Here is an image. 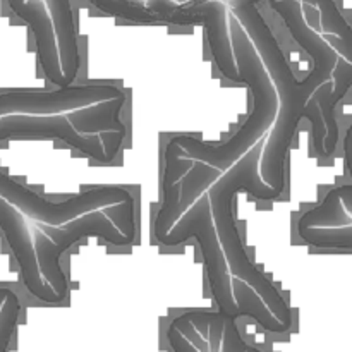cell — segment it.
<instances>
[{"instance_id": "obj_1", "label": "cell", "mask_w": 352, "mask_h": 352, "mask_svg": "<svg viewBox=\"0 0 352 352\" xmlns=\"http://www.w3.org/2000/svg\"><path fill=\"white\" fill-rule=\"evenodd\" d=\"M267 0H229L227 9L237 19L256 50L278 100V110L270 136L265 141L260 160V177L272 188H285V158L294 141L302 117L311 120L313 144L325 158V124L322 110L315 100H309L299 88L292 67L289 65L280 43L260 12V3ZM272 2V0H268Z\"/></svg>"}, {"instance_id": "obj_2", "label": "cell", "mask_w": 352, "mask_h": 352, "mask_svg": "<svg viewBox=\"0 0 352 352\" xmlns=\"http://www.w3.org/2000/svg\"><path fill=\"white\" fill-rule=\"evenodd\" d=\"M265 141H267V136L261 138L256 146L251 148L229 170L220 174L219 179L210 186L206 195L210 199L217 239L226 256L230 277L239 278L248 287L253 289L272 313V316L289 330L292 327V309L289 308L287 301L278 292V289L272 284L270 278L265 277L258 270L256 265L251 261L246 248L243 246V239L239 236L236 217H234V199L241 191L250 192L251 196L261 201H274L280 198L284 191V189L265 184L260 177V160Z\"/></svg>"}, {"instance_id": "obj_3", "label": "cell", "mask_w": 352, "mask_h": 352, "mask_svg": "<svg viewBox=\"0 0 352 352\" xmlns=\"http://www.w3.org/2000/svg\"><path fill=\"white\" fill-rule=\"evenodd\" d=\"M229 24L230 43H232L241 82H246L254 96L253 112L250 113L246 122L237 129V133L219 146H213L192 136L170 138L164 151L165 167H170L182 158H189L192 162H201L210 168H215L220 174H223L239 158H243L261 138H265V133L274 126L278 110V100L274 85L256 50L251 45L250 38L230 12Z\"/></svg>"}, {"instance_id": "obj_4", "label": "cell", "mask_w": 352, "mask_h": 352, "mask_svg": "<svg viewBox=\"0 0 352 352\" xmlns=\"http://www.w3.org/2000/svg\"><path fill=\"white\" fill-rule=\"evenodd\" d=\"M107 210V208H105ZM86 213L62 227H40L34 230V253L41 277L60 301L69 294V282L60 267V256L86 237H100L112 246H129L134 243V203L110 206L109 212Z\"/></svg>"}, {"instance_id": "obj_5", "label": "cell", "mask_w": 352, "mask_h": 352, "mask_svg": "<svg viewBox=\"0 0 352 352\" xmlns=\"http://www.w3.org/2000/svg\"><path fill=\"white\" fill-rule=\"evenodd\" d=\"M157 241L164 246H179L188 239L195 237L201 248L203 261H205L206 278H208L210 291L215 298L220 316L223 323H237L241 313L237 309L230 284V274L227 268L226 256L222 253L219 239H217L215 226H213L212 210H210L208 195H201L195 199L192 206L186 210L177 222L167 232L157 234Z\"/></svg>"}, {"instance_id": "obj_6", "label": "cell", "mask_w": 352, "mask_h": 352, "mask_svg": "<svg viewBox=\"0 0 352 352\" xmlns=\"http://www.w3.org/2000/svg\"><path fill=\"white\" fill-rule=\"evenodd\" d=\"M0 198L12 205L17 212L36 223L48 227H62L86 213L98 212L110 206L134 203L133 192L124 188H96L78 196L54 203L45 199L38 192L31 191L21 182L0 170Z\"/></svg>"}, {"instance_id": "obj_7", "label": "cell", "mask_w": 352, "mask_h": 352, "mask_svg": "<svg viewBox=\"0 0 352 352\" xmlns=\"http://www.w3.org/2000/svg\"><path fill=\"white\" fill-rule=\"evenodd\" d=\"M146 7L155 14L158 23L174 26H203L212 57L219 71L229 81H239L232 43H230L227 3L222 0L174 3L170 0H146Z\"/></svg>"}, {"instance_id": "obj_8", "label": "cell", "mask_w": 352, "mask_h": 352, "mask_svg": "<svg viewBox=\"0 0 352 352\" xmlns=\"http://www.w3.org/2000/svg\"><path fill=\"white\" fill-rule=\"evenodd\" d=\"M0 230L6 236L7 244H9L17 265H19L21 277H23V282L30 294L40 301L50 302V305L62 302L52 291L50 285L45 282V278L41 277L36 253H34L33 236H31L30 227L24 220V215L2 198H0Z\"/></svg>"}, {"instance_id": "obj_9", "label": "cell", "mask_w": 352, "mask_h": 352, "mask_svg": "<svg viewBox=\"0 0 352 352\" xmlns=\"http://www.w3.org/2000/svg\"><path fill=\"white\" fill-rule=\"evenodd\" d=\"M10 10L19 19H23L33 31L34 40H36V52L38 58H40V65L48 81L57 85L58 88H64V78H62L60 60H58L55 31L54 26H52L50 14H48L43 0H24L23 3L12 7Z\"/></svg>"}, {"instance_id": "obj_10", "label": "cell", "mask_w": 352, "mask_h": 352, "mask_svg": "<svg viewBox=\"0 0 352 352\" xmlns=\"http://www.w3.org/2000/svg\"><path fill=\"white\" fill-rule=\"evenodd\" d=\"M50 14L52 26L55 31L57 40L58 60H60L62 78H64V88L74 85L78 79L79 64V43L78 31H76L74 14H72L71 0H43Z\"/></svg>"}, {"instance_id": "obj_11", "label": "cell", "mask_w": 352, "mask_h": 352, "mask_svg": "<svg viewBox=\"0 0 352 352\" xmlns=\"http://www.w3.org/2000/svg\"><path fill=\"white\" fill-rule=\"evenodd\" d=\"M352 227V186L330 189L323 201L308 210L298 220V232L302 230H333Z\"/></svg>"}, {"instance_id": "obj_12", "label": "cell", "mask_w": 352, "mask_h": 352, "mask_svg": "<svg viewBox=\"0 0 352 352\" xmlns=\"http://www.w3.org/2000/svg\"><path fill=\"white\" fill-rule=\"evenodd\" d=\"M332 76L336 78V81L332 82V89H330L329 96H327V98L320 96L318 100L320 110H322L323 124H325V129H327L325 158H329L330 155L336 151L337 143H339V126H337V120H336V107L352 86V62L339 55Z\"/></svg>"}, {"instance_id": "obj_13", "label": "cell", "mask_w": 352, "mask_h": 352, "mask_svg": "<svg viewBox=\"0 0 352 352\" xmlns=\"http://www.w3.org/2000/svg\"><path fill=\"white\" fill-rule=\"evenodd\" d=\"M230 284H232L234 301H236L237 309H239L241 318H243V316H250V318H253L254 322H256L261 329L267 330V332H287V329L272 316V313L268 311L267 306L263 305L261 298L253 291V289L248 287L244 282H241L239 278L236 277H230Z\"/></svg>"}, {"instance_id": "obj_14", "label": "cell", "mask_w": 352, "mask_h": 352, "mask_svg": "<svg viewBox=\"0 0 352 352\" xmlns=\"http://www.w3.org/2000/svg\"><path fill=\"white\" fill-rule=\"evenodd\" d=\"M299 2L302 6L316 7L323 31L329 33L330 36L339 38L347 48H351V26L344 19V16L340 14L339 7H337L333 0H299Z\"/></svg>"}, {"instance_id": "obj_15", "label": "cell", "mask_w": 352, "mask_h": 352, "mask_svg": "<svg viewBox=\"0 0 352 352\" xmlns=\"http://www.w3.org/2000/svg\"><path fill=\"white\" fill-rule=\"evenodd\" d=\"M105 14L140 24H158L157 17L143 0H89Z\"/></svg>"}, {"instance_id": "obj_16", "label": "cell", "mask_w": 352, "mask_h": 352, "mask_svg": "<svg viewBox=\"0 0 352 352\" xmlns=\"http://www.w3.org/2000/svg\"><path fill=\"white\" fill-rule=\"evenodd\" d=\"M21 315V301L14 291H7L3 298L2 306H0V352L9 351L10 340H12L14 332L17 329Z\"/></svg>"}, {"instance_id": "obj_17", "label": "cell", "mask_w": 352, "mask_h": 352, "mask_svg": "<svg viewBox=\"0 0 352 352\" xmlns=\"http://www.w3.org/2000/svg\"><path fill=\"white\" fill-rule=\"evenodd\" d=\"M165 336H167L168 344H170L172 351L174 352H199V351H196L195 347H192L191 344H189L188 340L181 336V332H179V330L175 329L172 323L168 325L167 333H165Z\"/></svg>"}, {"instance_id": "obj_18", "label": "cell", "mask_w": 352, "mask_h": 352, "mask_svg": "<svg viewBox=\"0 0 352 352\" xmlns=\"http://www.w3.org/2000/svg\"><path fill=\"white\" fill-rule=\"evenodd\" d=\"M170 2H174V3H188V2H206V0H170ZM222 2H226V0H222Z\"/></svg>"}, {"instance_id": "obj_19", "label": "cell", "mask_w": 352, "mask_h": 352, "mask_svg": "<svg viewBox=\"0 0 352 352\" xmlns=\"http://www.w3.org/2000/svg\"><path fill=\"white\" fill-rule=\"evenodd\" d=\"M7 2H9V7H10V9H12V7H16V6H19V3H23L24 0H7Z\"/></svg>"}]
</instances>
